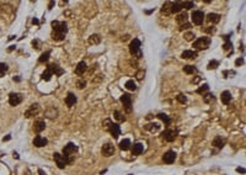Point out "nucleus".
Instances as JSON below:
<instances>
[{"mask_svg": "<svg viewBox=\"0 0 246 175\" xmlns=\"http://www.w3.org/2000/svg\"><path fill=\"white\" fill-rule=\"evenodd\" d=\"M187 12H180V14L176 16V21L178 22L180 25H183L186 24V21H187Z\"/></svg>", "mask_w": 246, "mask_h": 175, "instance_id": "26", "label": "nucleus"}, {"mask_svg": "<svg viewBox=\"0 0 246 175\" xmlns=\"http://www.w3.org/2000/svg\"><path fill=\"white\" fill-rule=\"evenodd\" d=\"M32 24H36V25H37V24H38V20H37V19H33V20H32Z\"/></svg>", "mask_w": 246, "mask_h": 175, "instance_id": "57", "label": "nucleus"}, {"mask_svg": "<svg viewBox=\"0 0 246 175\" xmlns=\"http://www.w3.org/2000/svg\"><path fill=\"white\" fill-rule=\"evenodd\" d=\"M47 69H49V70H51L52 73H54L56 75H62V74L64 73V70H63L62 68H59L57 64H54V63H53V64H49Z\"/></svg>", "mask_w": 246, "mask_h": 175, "instance_id": "20", "label": "nucleus"}, {"mask_svg": "<svg viewBox=\"0 0 246 175\" xmlns=\"http://www.w3.org/2000/svg\"><path fill=\"white\" fill-rule=\"evenodd\" d=\"M121 101L127 112H132V98L129 94H123L121 96Z\"/></svg>", "mask_w": 246, "mask_h": 175, "instance_id": "6", "label": "nucleus"}, {"mask_svg": "<svg viewBox=\"0 0 246 175\" xmlns=\"http://www.w3.org/2000/svg\"><path fill=\"white\" fill-rule=\"evenodd\" d=\"M208 89H209L208 84H203L202 86H200V88L197 89V94H202V93H204V91H207Z\"/></svg>", "mask_w": 246, "mask_h": 175, "instance_id": "41", "label": "nucleus"}, {"mask_svg": "<svg viewBox=\"0 0 246 175\" xmlns=\"http://www.w3.org/2000/svg\"><path fill=\"white\" fill-rule=\"evenodd\" d=\"M163 136H164V138H165V141L172 142L177 136V129H166V131H164Z\"/></svg>", "mask_w": 246, "mask_h": 175, "instance_id": "9", "label": "nucleus"}, {"mask_svg": "<svg viewBox=\"0 0 246 175\" xmlns=\"http://www.w3.org/2000/svg\"><path fill=\"white\" fill-rule=\"evenodd\" d=\"M53 159H54L57 166H58L59 169H64L65 165L68 164L67 160H65V158L62 155V154H59V153H54V154H53Z\"/></svg>", "mask_w": 246, "mask_h": 175, "instance_id": "7", "label": "nucleus"}, {"mask_svg": "<svg viewBox=\"0 0 246 175\" xmlns=\"http://www.w3.org/2000/svg\"><path fill=\"white\" fill-rule=\"evenodd\" d=\"M128 37H129V36H128V35H125L124 37H122V40H123V41H125V40H128Z\"/></svg>", "mask_w": 246, "mask_h": 175, "instance_id": "59", "label": "nucleus"}, {"mask_svg": "<svg viewBox=\"0 0 246 175\" xmlns=\"http://www.w3.org/2000/svg\"><path fill=\"white\" fill-rule=\"evenodd\" d=\"M241 64H244V58H237L236 62H235V66L239 67V66H241Z\"/></svg>", "mask_w": 246, "mask_h": 175, "instance_id": "50", "label": "nucleus"}, {"mask_svg": "<svg viewBox=\"0 0 246 175\" xmlns=\"http://www.w3.org/2000/svg\"><path fill=\"white\" fill-rule=\"evenodd\" d=\"M144 128L147 131H150V132H156L158 129H160V126H159V123H149Z\"/></svg>", "mask_w": 246, "mask_h": 175, "instance_id": "29", "label": "nucleus"}, {"mask_svg": "<svg viewBox=\"0 0 246 175\" xmlns=\"http://www.w3.org/2000/svg\"><path fill=\"white\" fill-rule=\"evenodd\" d=\"M204 31L205 32H208V33H213L214 31H215V27H210V26H209L208 29H204Z\"/></svg>", "mask_w": 246, "mask_h": 175, "instance_id": "52", "label": "nucleus"}, {"mask_svg": "<svg viewBox=\"0 0 246 175\" xmlns=\"http://www.w3.org/2000/svg\"><path fill=\"white\" fill-rule=\"evenodd\" d=\"M22 101V96L20 94H10L9 96V104L11 105V106H17V105L20 104Z\"/></svg>", "mask_w": 246, "mask_h": 175, "instance_id": "11", "label": "nucleus"}, {"mask_svg": "<svg viewBox=\"0 0 246 175\" xmlns=\"http://www.w3.org/2000/svg\"><path fill=\"white\" fill-rule=\"evenodd\" d=\"M175 159H176V153L172 152V151L166 152V153L163 155V160L165 161L166 164H172V163L175 161Z\"/></svg>", "mask_w": 246, "mask_h": 175, "instance_id": "10", "label": "nucleus"}, {"mask_svg": "<svg viewBox=\"0 0 246 175\" xmlns=\"http://www.w3.org/2000/svg\"><path fill=\"white\" fill-rule=\"evenodd\" d=\"M47 143H48L47 138L42 137V136H37V137H35V139H33V144L37 147V148H41V147L47 146Z\"/></svg>", "mask_w": 246, "mask_h": 175, "instance_id": "13", "label": "nucleus"}, {"mask_svg": "<svg viewBox=\"0 0 246 175\" xmlns=\"http://www.w3.org/2000/svg\"><path fill=\"white\" fill-rule=\"evenodd\" d=\"M236 171H237V173H242V174H245V169H244V168H237Z\"/></svg>", "mask_w": 246, "mask_h": 175, "instance_id": "53", "label": "nucleus"}, {"mask_svg": "<svg viewBox=\"0 0 246 175\" xmlns=\"http://www.w3.org/2000/svg\"><path fill=\"white\" fill-rule=\"evenodd\" d=\"M38 174H39V175H47L46 173H44V171L42 170V169H39V170H38Z\"/></svg>", "mask_w": 246, "mask_h": 175, "instance_id": "54", "label": "nucleus"}, {"mask_svg": "<svg viewBox=\"0 0 246 175\" xmlns=\"http://www.w3.org/2000/svg\"><path fill=\"white\" fill-rule=\"evenodd\" d=\"M86 69H88L86 63H85V62H80L79 64L76 66V68H75V73H76L78 75H83L84 73L86 72Z\"/></svg>", "mask_w": 246, "mask_h": 175, "instance_id": "18", "label": "nucleus"}, {"mask_svg": "<svg viewBox=\"0 0 246 175\" xmlns=\"http://www.w3.org/2000/svg\"><path fill=\"white\" fill-rule=\"evenodd\" d=\"M49 54H51V52H49V51H48V52L42 53V56L39 57V59H38V61L41 62V63H43V62H47V61H48V58H49Z\"/></svg>", "mask_w": 246, "mask_h": 175, "instance_id": "39", "label": "nucleus"}, {"mask_svg": "<svg viewBox=\"0 0 246 175\" xmlns=\"http://www.w3.org/2000/svg\"><path fill=\"white\" fill-rule=\"evenodd\" d=\"M191 27V24H188V22H186V24L181 25V27H180V31H182V30H187Z\"/></svg>", "mask_w": 246, "mask_h": 175, "instance_id": "49", "label": "nucleus"}, {"mask_svg": "<svg viewBox=\"0 0 246 175\" xmlns=\"http://www.w3.org/2000/svg\"><path fill=\"white\" fill-rule=\"evenodd\" d=\"M52 76H53V73H52L49 69H46V70L42 73V79H43V80H46V81L51 80Z\"/></svg>", "mask_w": 246, "mask_h": 175, "instance_id": "31", "label": "nucleus"}, {"mask_svg": "<svg viewBox=\"0 0 246 175\" xmlns=\"http://www.w3.org/2000/svg\"><path fill=\"white\" fill-rule=\"evenodd\" d=\"M32 44H33V48H36V49H39V41H38V40H33V41H32Z\"/></svg>", "mask_w": 246, "mask_h": 175, "instance_id": "48", "label": "nucleus"}, {"mask_svg": "<svg viewBox=\"0 0 246 175\" xmlns=\"http://www.w3.org/2000/svg\"><path fill=\"white\" fill-rule=\"evenodd\" d=\"M158 117L160 118L161 121H164L166 126H169V125H170V121H171V118L169 117L167 115H165V114H159V115H158Z\"/></svg>", "mask_w": 246, "mask_h": 175, "instance_id": "33", "label": "nucleus"}, {"mask_svg": "<svg viewBox=\"0 0 246 175\" xmlns=\"http://www.w3.org/2000/svg\"><path fill=\"white\" fill-rule=\"evenodd\" d=\"M44 115H46V117H48V118H56L57 116H58V111H57L54 107H49V109L44 112Z\"/></svg>", "mask_w": 246, "mask_h": 175, "instance_id": "23", "label": "nucleus"}, {"mask_svg": "<svg viewBox=\"0 0 246 175\" xmlns=\"http://www.w3.org/2000/svg\"><path fill=\"white\" fill-rule=\"evenodd\" d=\"M100 42H101V36L97 35V33H94L89 37V43L90 44H98Z\"/></svg>", "mask_w": 246, "mask_h": 175, "instance_id": "22", "label": "nucleus"}, {"mask_svg": "<svg viewBox=\"0 0 246 175\" xmlns=\"http://www.w3.org/2000/svg\"><path fill=\"white\" fill-rule=\"evenodd\" d=\"M12 49H15V46H10V48H9V52H11Z\"/></svg>", "mask_w": 246, "mask_h": 175, "instance_id": "60", "label": "nucleus"}, {"mask_svg": "<svg viewBox=\"0 0 246 175\" xmlns=\"http://www.w3.org/2000/svg\"><path fill=\"white\" fill-rule=\"evenodd\" d=\"M129 52L133 57L140 58L142 57V51H140V41L138 38H134L129 44Z\"/></svg>", "mask_w": 246, "mask_h": 175, "instance_id": "2", "label": "nucleus"}, {"mask_svg": "<svg viewBox=\"0 0 246 175\" xmlns=\"http://www.w3.org/2000/svg\"><path fill=\"white\" fill-rule=\"evenodd\" d=\"M144 75H145V72H144V70H139L138 73H137V75H135V76H137V79H138V80H143Z\"/></svg>", "mask_w": 246, "mask_h": 175, "instance_id": "46", "label": "nucleus"}, {"mask_svg": "<svg viewBox=\"0 0 246 175\" xmlns=\"http://www.w3.org/2000/svg\"><path fill=\"white\" fill-rule=\"evenodd\" d=\"M76 86H78V89H84V88L86 86V81L85 80H79L78 83H76Z\"/></svg>", "mask_w": 246, "mask_h": 175, "instance_id": "45", "label": "nucleus"}, {"mask_svg": "<svg viewBox=\"0 0 246 175\" xmlns=\"http://www.w3.org/2000/svg\"><path fill=\"white\" fill-rule=\"evenodd\" d=\"M197 56H198V53L196 52V51H191V49H187L185 52H182L181 54V57L183 59H195Z\"/></svg>", "mask_w": 246, "mask_h": 175, "instance_id": "16", "label": "nucleus"}, {"mask_svg": "<svg viewBox=\"0 0 246 175\" xmlns=\"http://www.w3.org/2000/svg\"><path fill=\"white\" fill-rule=\"evenodd\" d=\"M101 153H102L103 157H111L112 154L115 153V147H113V144H111V143L103 144L102 148H101Z\"/></svg>", "mask_w": 246, "mask_h": 175, "instance_id": "8", "label": "nucleus"}, {"mask_svg": "<svg viewBox=\"0 0 246 175\" xmlns=\"http://www.w3.org/2000/svg\"><path fill=\"white\" fill-rule=\"evenodd\" d=\"M10 138H11L10 136H8V137H4V138H3V141H4V142H5V141H9Z\"/></svg>", "mask_w": 246, "mask_h": 175, "instance_id": "56", "label": "nucleus"}, {"mask_svg": "<svg viewBox=\"0 0 246 175\" xmlns=\"http://www.w3.org/2000/svg\"><path fill=\"white\" fill-rule=\"evenodd\" d=\"M224 144H225V141L220 136H218V137H215L213 139V146L217 147V148H223Z\"/></svg>", "mask_w": 246, "mask_h": 175, "instance_id": "24", "label": "nucleus"}, {"mask_svg": "<svg viewBox=\"0 0 246 175\" xmlns=\"http://www.w3.org/2000/svg\"><path fill=\"white\" fill-rule=\"evenodd\" d=\"M210 42H212L210 37H201L193 42V47L196 49H207L210 46Z\"/></svg>", "mask_w": 246, "mask_h": 175, "instance_id": "3", "label": "nucleus"}, {"mask_svg": "<svg viewBox=\"0 0 246 175\" xmlns=\"http://www.w3.org/2000/svg\"><path fill=\"white\" fill-rule=\"evenodd\" d=\"M52 38L54 41H63L65 38V35H62V33H57V32H52Z\"/></svg>", "mask_w": 246, "mask_h": 175, "instance_id": "35", "label": "nucleus"}, {"mask_svg": "<svg viewBox=\"0 0 246 175\" xmlns=\"http://www.w3.org/2000/svg\"><path fill=\"white\" fill-rule=\"evenodd\" d=\"M111 121H110V120H106V121H105V122H103V127H105V128H106V129H108V128H110V126H111Z\"/></svg>", "mask_w": 246, "mask_h": 175, "instance_id": "51", "label": "nucleus"}, {"mask_svg": "<svg viewBox=\"0 0 246 175\" xmlns=\"http://www.w3.org/2000/svg\"><path fill=\"white\" fill-rule=\"evenodd\" d=\"M185 40L186 41H193L195 40V33L193 32H187V33H185Z\"/></svg>", "mask_w": 246, "mask_h": 175, "instance_id": "42", "label": "nucleus"}, {"mask_svg": "<svg viewBox=\"0 0 246 175\" xmlns=\"http://www.w3.org/2000/svg\"><path fill=\"white\" fill-rule=\"evenodd\" d=\"M207 21H208V22H212V24H217V22L220 21V15L210 12V14L207 15Z\"/></svg>", "mask_w": 246, "mask_h": 175, "instance_id": "21", "label": "nucleus"}, {"mask_svg": "<svg viewBox=\"0 0 246 175\" xmlns=\"http://www.w3.org/2000/svg\"><path fill=\"white\" fill-rule=\"evenodd\" d=\"M181 10H182L181 3H178V1L171 3V14H174V12H180Z\"/></svg>", "mask_w": 246, "mask_h": 175, "instance_id": "30", "label": "nucleus"}, {"mask_svg": "<svg viewBox=\"0 0 246 175\" xmlns=\"http://www.w3.org/2000/svg\"><path fill=\"white\" fill-rule=\"evenodd\" d=\"M6 72H8V66L5 63H0V78L4 76Z\"/></svg>", "mask_w": 246, "mask_h": 175, "instance_id": "37", "label": "nucleus"}, {"mask_svg": "<svg viewBox=\"0 0 246 175\" xmlns=\"http://www.w3.org/2000/svg\"><path fill=\"white\" fill-rule=\"evenodd\" d=\"M196 67L193 66H185L183 67V72L185 73H187V74H193V73H196Z\"/></svg>", "mask_w": 246, "mask_h": 175, "instance_id": "34", "label": "nucleus"}, {"mask_svg": "<svg viewBox=\"0 0 246 175\" xmlns=\"http://www.w3.org/2000/svg\"><path fill=\"white\" fill-rule=\"evenodd\" d=\"M161 14L163 15L171 14V3H170V1H166V3L163 5V8H161Z\"/></svg>", "mask_w": 246, "mask_h": 175, "instance_id": "25", "label": "nucleus"}, {"mask_svg": "<svg viewBox=\"0 0 246 175\" xmlns=\"http://www.w3.org/2000/svg\"><path fill=\"white\" fill-rule=\"evenodd\" d=\"M46 128V122L44 121H42V120H38V121H36V122L33 123V129H35V132H42L43 129Z\"/></svg>", "mask_w": 246, "mask_h": 175, "instance_id": "17", "label": "nucleus"}, {"mask_svg": "<svg viewBox=\"0 0 246 175\" xmlns=\"http://www.w3.org/2000/svg\"><path fill=\"white\" fill-rule=\"evenodd\" d=\"M14 157L16 158V159H19V154H17V153H14Z\"/></svg>", "mask_w": 246, "mask_h": 175, "instance_id": "61", "label": "nucleus"}, {"mask_svg": "<svg viewBox=\"0 0 246 175\" xmlns=\"http://www.w3.org/2000/svg\"><path fill=\"white\" fill-rule=\"evenodd\" d=\"M53 5H54V1H51V3H49V5H48V9L51 10V9H52V6H53Z\"/></svg>", "mask_w": 246, "mask_h": 175, "instance_id": "55", "label": "nucleus"}, {"mask_svg": "<svg viewBox=\"0 0 246 175\" xmlns=\"http://www.w3.org/2000/svg\"><path fill=\"white\" fill-rule=\"evenodd\" d=\"M38 111H39V106H38V104H32L30 107H28V110L25 112V117H31V116H35V115L38 114Z\"/></svg>", "mask_w": 246, "mask_h": 175, "instance_id": "12", "label": "nucleus"}, {"mask_svg": "<svg viewBox=\"0 0 246 175\" xmlns=\"http://www.w3.org/2000/svg\"><path fill=\"white\" fill-rule=\"evenodd\" d=\"M125 88L128 90H132V91H134L135 89H137V85H135V83L133 80H128L127 83H125Z\"/></svg>", "mask_w": 246, "mask_h": 175, "instance_id": "36", "label": "nucleus"}, {"mask_svg": "<svg viewBox=\"0 0 246 175\" xmlns=\"http://www.w3.org/2000/svg\"><path fill=\"white\" fill-rule=\"evenodd\" d=\"M203 100H204L205 104H210V102H213L214 100H215V98H214V95L212 94V93H207V94L203 96Z\"/></svg>", "mask_w": 246, "mask_h": 175, "instance_id": "32", "label": "nucleus"}, {"mask_svg": "<svg viewBox=\"0 0 246 175\" xmlns=\"http://www.w3.org/2000/svg\"><path fill=\"white\" fill-rule=\"evenodd\" d=\"M143 151H144L143 143H135L133 146V149H132V154L133 155H139L140 153H143Z\"/></svg>", "mask_w": 246, "mask_h": 175, "instance_id": "19", "label": "nucleus"}, {"mask_svg": "<svg viewBox=\"0 0 246 175\" xmlns=\"http://www.w3.org/2000/svg\"><path fill=\"white\" fill-rule=\"evenodd\" d=\"M76 152H78V147L75 146L74 143H68L63 148V157L65 158V160H67L68 164H70L75 159V153Z\"/></svg>", "mask_w": 246, "mask_h": 175, "instance_id": "1", "label": "nucleus"}, {"mask_svg": "<svg viewBox=\"0 0 246 175\" xmlns=\"http://www.w3.org/2000/svg\"><path fill=\"white\" fill-rule=\"evenodd\" d=\"M177 101H178V102H182V104H185L186 101H187L186 95L185 94H178L177 95Z\"/></svg>", "mask_w": 246, "mask_h": 175, "instance_id": "43", "label": "nucleus"}, {"mask_svg": "<svg viewBox=\"0 0 246 175\" xmlns=\"http://www.w3.org/2000/svg\"><path fill=\"white\" fill-rule=\"evenodd\" d=\"M113 115H115V118H116L117 121H124V120H125L124 116H122V114L119 112V111H117V110L113 112Z\"/></svg>", "mask_w": 246, "mask_h": 175, "instance_id": "40", "label": "nucleus"}, {"mask_svg": "<svg viewBox=\"0 0 246 175\" xmlns=\"http://www.w3.org/2000/svg\"><path fill=\"white\" fill-rule=\"evenodd\" d=\"M52 27H53V32L57 33H62V35H65L68 32V27H67V24L65 22H59V21H52Z\"/></svg>", "mask_w": 246, "mask_h": 175, "instance_id": "4", "label": "nucleus"}, {"mask_svg": "<svg viewBox=\"0 0 246 175\" xmlns=\"http://www.w3.org/2000/svg\"><path fill=\"white\" fill-rule=\"evenodd\" d=\"M231 47H232V44H231V42H230V41H227V43L223 46L224 51H228V49H230Z\"/></svg>", "mask_w": 246, "mask_h": 175, "instance_id": "47", "label": "nucleus"}, {"mask_svg": "<svg viewBox=\"0 0 246 175\" xmlns=\"http://www.w3.org/2000/svg\"><path fill=\"white\" fill-rule=\"evenodd\" d=\"M108 131L111 132V134L113 136V138H118L119 133H121V128H119V126H118L117 123H111V126H110V128H108Z\"/></svg>", "mask_w": 246, "mask_h": 175, "instance_id": "14", "label": "nucleus"}, {"mask_svg": "<svg viewBox=\"0 0 246 175\" xmlns=\"http://www.w3.org/2000/svg\"><path fill=\"white\" fill-rule=\"evenodd\" d=\"M231 101V94L229 93V91H223L222 93V102L223 104H229Z\"/></svg>", "mask_w": 246, "mask_h": 175, "instance_id": "27", "label": "nucleus"}, {"mask_svg": "<svg viewBox=\"0 0 246 175\" xmlns=\"http://www.w3.org/2000/svg\"><path fill=\"white\" fill-rule=\"evenodd\" d=\"M65 104L68 105L69 107H73V106L76 104V96H75L73 93H68L67 98H65Z\"/></svg>", "mask_w": 246, "mask_h": 175, "instance_id": "15", "label": "nucleus"}, {"mask_svg": "<svg viewBox=\"0 0 246 175\" xmlns=\"http://www.w3.org/2000/svg\"><path fill=\"white\" fill-rule=\"evenodd\" d=\"M198 81H200V76H197L195 80H193V83H198Z\"/></svg>", "mask_w": 246, "mask_h": 175, "instance_id": "58", "label": "nucleus"}, {"mask_svg": "<svg viewBox=\"0 0 246 175\" xmlns=\"http://www.w3.org/2000/svg\"><path fill=\"white\" fill-rule=\"evenodd\" d=\"M129 147H130V141L128 138H125V139H123V141L119 142V148H121L122 151H128Z\"/></svg>", "mask_w": 246, "mask_h": 175, "instance_id": "28", "label": "nucleus"}, {"mask_svg": "<svg viewBox=\"0 0 246 175\" xmlns=\"http://www.w3.org/2000/svg\"><path fill=\"white\" fill-rule=\"evenodd\" d=\"M181 6L185 9H192L195 6V3L193 1H183V3H181Z\"/></svg>", "mask_w": 246, "mask_h": 175, "instance_id": "38", "label": "nucleus"}, {"mask_svg": "<svg viewBox=\"0 0 246 175\" xmlns=\"http://www.w3.org/2000/svg\"><path fill=\"white\" fill-rule=\"evenodd\" d=\"M219 66V63L217 61H212V62H209V64H208V69L210 70V69H215L217 67Z\"/></svg>", "mask_w": 246, "mask_h": 175, "instance_id": "44", "label": "nucleus"}, {"mask_svg": "<svg viewBox=\"0 0 246 175\" xmlns=\"http://www.w3.org/2000/svg\"><path fill=\"white\" fill-rule=\"evenodd\" d=\"M192 22L195 25H202L203 24V21H204V14H203V11H201V10H196V11H193L192 12Z\"/></svg>", "mask_w": 246, "mask_h": 175, "instance_id": "5", "label": "nucleus"}]
</instances>
